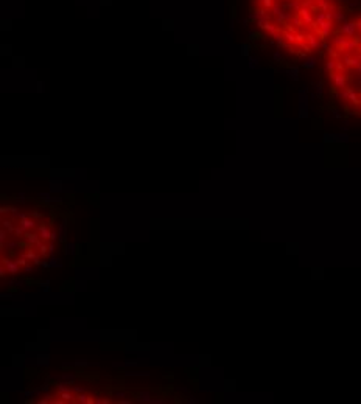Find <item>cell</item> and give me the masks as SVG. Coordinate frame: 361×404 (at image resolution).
Segmentation results:
<instances>
[{
    "mask_svg": "<svg viewBox=\"0 0 361 404\" xmlns=\"http://www.w3.org/2000/svg\"><path fill=\"white\" fill-rule=\"evenodd\" d=\"M339 31L342 36H346L347 39H355V36H356V31H358V25L356 22H344V23H341L339 25Z\"/></svg>",
    "mask_w": 361,
    "mask_h": 404,
    "instance_id": "cell-1",
    "label": "cell"
},
{
    "mask_svg": "<svg viewBox=\"0 0 361 404\" xmlns=\"http://www.w3.org/2000/svg\"><path fill=\"white\" fill-rule=\"evenodd\" d=\"M330 79H332V82H333V87L335 89H339V90H342V89H346L347 86V78H346V75H342V73H335V72H332L330 73Z\"/></svg>",
    "mask_w": 361,
    "mask_h": 404,
    "instance_id": "cell-2",
    "label": "cell"
},
{
    "mask_svg": "<svg viewBox=\"0 0 361 404\" xmlns=\"http://www.w3.org/2000/svg\"><path fill=\"white\" fill-rule=\"evenodd\" d=\"M332 30H333V20H324L318 25V33L322 36V39L329 38Z\"/></svg>",
    "mask_w": 361,
    "mask_h": 404,
    "instance_id": "cell-3",
    "label": "cell"
},
{
    "mask_svg": "<svg viewBox=\"0 0 361 404\" xmlns=\"http://www.w3.org/2000/svg\"><path fill=\"white\" fill-rule=\"evenodd\" d=\"M299 98H301V118H307L308 117V104H307V90H301L299 92Z\"/></svg>",
    "mask_w": 361,
    "mask_h": 404,
    "instance_id": "cell-4",
    "label": "cell"
},
{
    "mask_svg": "<svg viewBox=\"0 0 361 404\" xmlns=\"http://www.w3.org/2000/svg\"><path fill=\"white\" fill-rule=\"evenodd\" d=\"M3 266L6 268L8 274H11V275H17V274L20 272V269H19V263L14 261V260H11V258H3Z\"/></svg>",
    "mask_w": 361,
    "mask_h": 404,
    "instance_id": "cell-5",
    "label": "cell"
},
{
    "mask_svg": "<svg viewBox=\"0 0 361 404\" xmlns=\"http://www.w3.org/2000/svg\"><path fill=\"white\" fill-rule=\"evenodd\" d=\"M299 14H301L302 22H304L305 25H311V23H314V16L311 14V11H310L307 6H302V8H301Z\"/></svg>",
    "mask_w": 361,
    "mask_h": 404,
    "instance_id": "cell-6",
    "label": "cell"
},
{
    "mask_svg": "<svg viewBox=\"0 0 361 404\" xmlns=\"http://www.w3.org/2000/svg\"><path fill=\"white\" fill-rule=\"evenodd\" d=\"M347 20V13L346 11H342V10H336L335 13H333V22L341 25V23H344Z\"/></svg>",
    "mask_w": 361,
    "mask_h": 404,
    "instance_id": "cell-7",
    "label": "cell"
},
{
    "mask_svg": "<svg viewBox=\"0 0 361 404\" xmlns=\"http://www.w3.org/2000/svg\"><path fill=\"white\" fill-rule=\"evenodd\" d=\"M305 39H307V42H308V45H310V48L311 50H316V48H321V42H319V39L316 38L314 34H307L305 36Z\"/></svg>",
    "mask_w": 361,
    "mask_h": 404,
    "instance_id": "cell-8",
    "label": "cell"
},
{
    "mask_svg": "<svg viewBox=\"0 0 361 404\" xmlns=\"http://www.w3.org/2000/svg\"><path fill=\"white\" fill-rule=\"evenodd\" d=\"M19 225H22L25 230L28 232V230H33V228L36 227V221H34L33 218H25V219H20Z\"/></svg>",
    "mask_w": 361,
    "mask_h": 404,
    "instance_id": "cell-9",
    "label": "cell"
},
{
    "mask_svg": "<svg viewBox=\"0 0 361 404\" xmlns=\"http://www.w3.org/2000/svg\"><path fill=\"white\" fill-rule=\"evenodd\" d=\"M39 236L42 238L44 241L50 240V236H51V230H50V227H48L47 224H42V225H39Z\"/></svg>",
    "mask_w": 361,
    "mask_h": 404,
    "instance_id": "cell-10",
    "label": "cell"
},
{
    "mask_svg": "<svg viewBox=\"0 0 361 404\" xmlns=\"http://www.w3.org/2000/svg\"><path fill=\"white\" fill-rule=\"evenodd\" d=\"M347 41H349V39L346 38V36H336V38L333 39V44H335L336 47H338V50L342 51V50H346V44H347Z\"/></svg>",
    "mask_w": 361,
    "mask_h": 404,
    "instance_id": "cell-11",
    "label": "cell"
},
{
    "mask_svg": "<svg viewBox=\"0 0 361 404\" xmlns=\"http://www.w3.org/2000/svg\"><path fill=\"white\" fill-rule=\"evenodd\" d=\"M285 73L288 75V78L293 81H299V67H290L288 70H285Z\"/></svg>",
    "mask_w": 361,
    "mask_h": 404,
    "instance_id": "cell-12",
    "label": "cell"
},
{
    "mask_svg": "<svg viewBox=\"0 0 361 404\" xmlns=\"http://www.w3.org/2000/svg\"><path fill=\"white\" fill-rule=\"evenodd\" d=\"M316 62H318V61H316V58H311V56L310 58H305L304 62H302V67L307 69V70H311V69L316 67Z\"/></svg>",
    "mask_w": 361,
    "mask_h": 404,
    "instance_id": "cell-13",
    "label": "cell"
},
{
    "mask_svg": "<svg viewBox=\"0 0 361 404\" xmlns=\"http://www.w3.org/2000/svg\"><path fill=\"white\" fill-rule=\"evenodd\" d=\"M137 399L139 402H151L153 399H151V393L148 392V390H145V392H140L139 395H137Z\"/></svg>",
    "mask_w": 361,
    "mask_h": 404,
    "instance_id": "cell-14",
    "label": "cell"
},
{
    "mask_svg": "<svg viewBox=\"0 0 361 404\" xmlns=\"http://www.w3.org/2000/svg\"><path fill=\"white\" fill-rule=\"evenodd\" d=\"M23 256H25L26 260H31V261H34L36 264H41V260L38 258V255L34 253V250H33V249H28V250H26V252L23 253Z\"/></svg>",
    "mask_w": 361,
    "mask_h": 404,
    "instance_id": "cell-15",
    "label": "cell"
},
{
    "mask_svg": "<svg viewBox=\"0 0 361 404\" xmlns=\"http://www.w3.org/2000/svg\"><path fill=\"white\" fill-rule=\"evenodd\" d=\"M39 235H34V233H26L25 235V240H26V244L28 246H33V244H38L39 243Z\"/></svg>",
    "mask_w": 361,
    "mask_h": 404,
    "instance_id": "cell-16",
    "label": "cell"
},
{
    "mask_svg": "<svg viewBox=\"0 0 361 404\" xmlns=\"http://www.w3.org/2000/svg\"><path fill=\"white\" fill-rule=\"evenodd\" d=\"M316 6L319 8L321 11H327L330 6V0H316Z\"/></svg>",
    "mask_w": 361,
    "mask_h": 404,
    "instance_id": "cell-17",
    "label": "cell"
},
{
    "mask_svg": "<svg viewBox=\"0 0 361 404\" xmlns=\"http://www.w3.org/2000/svg\"><path fill=\"white\" fill-rule=\"evenodd\" d=\"M358 47H359V45H358V41L356 39H349L347 44H346V50H349V51H353Z\"/></svg>",
    "mask_w": 361,
    "mask_h": 404,
    "instance_id": "cell-18",
    "label": "cell"
},
{
    "mask_svg": "<svg viewBox=\"0 0 361 404\" xmlns=\"http://www.w3.org/2000/svg\"><path fill=\"white\" fill-rule=\"evenodd\" d=\"M59 396L62 398V401H75V399H76V396H75V395H72L70 390H69V392H62V393H59Z\"/></svg>",
    "mask_w": 361,
    "mask_h": 404,
    "instance_id": "cell-19",
    "label": "cell"
},
{
    "mask_svg": "<svg viewBox=\"0 0 361 404\" xmlns=\"http://www.w3.org/2000/svg\"><path fill=\"white\" fill-rule=\"evenodd\" d=\"M336 62H338V61H335V59H329V61L326 62V70H327L329 73L335 72V69H336Z\"/></svg>",
    "mask_w": 361,
    "mask_h": 404,
    "instance_id": "cell-20",
    "label": "cell"
},
{
    "mask_svg": "<svg viewBox=\"0 0 361 404\" xmlns=\"http://www.w3.org/2000/svg\"><path fill=\"white\" fill-rule=\"evenodd\" d=\"M66 228H67V222H66V219L61 222V227H59V240L61 241H64L66 240Z\"/></svg>",
    "mask_w": 361,
    "mask_h": 404,
    "instance_id": "cell-21",
    "label": "cell"
},
{
    "mask_svg": "<svg viewBox=\"0 0 361 404\" xmlns=\"http://www.w3.org/2000/svg\"><path fill=\"white\" fill-rule=\"evenodd\" d=\"M6 236H8V230H5V228H3V230L0 232V246H2V247H5L8 244V238Z\"/></svg>",
    "mask_w": 361,
    "mask_h": 404,
    "instance_id": "cell-22",
    "label": "cell"
},
{
    "mask_svg": "<svg viewBox=\"0 0 361 404\" xmlns=\"http://www.w3.org/2000/svg\"><path fill=\"white\" fill-rule=\"evenodd\" d=\"M314 87H316V96H322L324 95V82L322 81H319V82H316L314 84Z\"/></svg>",
    "mask_w": 361,
    "mask_h": 404,
    "instance_id": "cell-23",
    "label": "cell"
},
{
    "mask_svg": "<svg viewBox=\"0 0 361 404\" xmlns=\"http://www.w3.org/2000/svg\"><path fill=\"white\" fill-rule=\"evenodd\" d=\"M2 224H3V228H5V230H8V233H14V228H16V227H13V222L10 221V219H5Z\"/></svg>",
    "mask_w": 361,
    "mask_h": 404,
    "instance_id": "cell-24",
    "label": "cell"
},
{
    "mask_svg": "<svg viewBox=\"0 0 361 404\" xmlns=\"http://www.w3.org/2000/svg\"><path fill=\"white\" fill-rule=\"evenodd\" d=\"M349 99H350L353 104H359V103H361V99L358 98V95H356L352 89H350V92H349Z\"/></svg>",
    "mask_w": 361,
    "mask_h": 404,
    "instance_id": "cell-25",
    "label": "cell"
},
{
    "mask_svg": "<svg viewBox=\"0 0 361 404\" xmlns=\"http://www.w3.org/2000/svg\"><path fill=\"white\" fill-rule=\"evenodd\" d=\"M56 387H58V390H59V393H62V392H69V390H72V389H70V385H69L67 382H59V384H56Z\"/></svg>",
    "mask_w": 361,
    "mask_h": 404,
    "instance_id": "cell-26",
    "label": "cell"
},
{
    "mask_svg": "<svg viewBox=\"0 0 361 404\" xmlns=\"http://www.w3.org/2000/svg\"><path fill=\"white\" fill-rule=\"evenodd\" d=\"M258 62H260V59L257 56H249V69H255L258 66Z\"/></svg>",
    "mask_w": 361,
    "mask_h": 404,
    "instance_id": "cell-27",
    "label": "cell"
},
{
    "mask_svg": "<svg viewBox=\"0 0 361 404\" xmlns=\"http://www.w3.org/2000/svg\"><path fill=\"white\" fill-rule=\"evenodd\" d=\"M350 66L352 67H361V56H353L352 58V62H350Z\"/></svg>",
    "mask_w": 361,
    "mask_h": 404,
    "instance_id": "cell-28",
    "label": "cell"
},
{
    "mask_svg": "<svg viewBox=\"0 0 361 404\" xmlns=\"http://www.w3.org/2000/svg\"><path fill=\"white\" fill-rule=\"evenodd\" d=\"M48 263H50V268H61V266H62V264L59 263V260L56 258V256H51Z\"/></svg>",
    "mask_w": 361,
    "mask_h": 404,
    "instance_id": "cell-29",
    "label": "cell"
},
{
    "mask_svg": "<svg viewBox=\"0 0 361 404\" xmlns=\"http://www.w3.org/2000/svg\"><path fill=\"white\" fill-rule=\"evenodd\" d=\"M36 246L39 247V253H41V255H45V253H47V250H48V246H47V244H44V243H38Z\"/></svg>",
    "mask_w": 361,
    "mask_h": 404,
    "instance_id": "cell-30",
    "label": "cell"
},
{
    "mask_svg": "<svg viewBox=\"0 0 361 404\" xmlns=\"http://www.w3.org/2000/svg\"><path fill=\"white\" fill-rule=\"evenodd\" d=\"M261 6H263L265 10H271V8L274 6V2L273 0H261Z\"/></svg>",
    "mask_w": 361,
    "mask_h": 404,
    "instance_id": "cell-31",
    "label": "cell"
},
{
    "mask_svg": "<svg viewBox=\"0 0 361 404\" xmlns=\"http://www.w3.org/2000/svg\"><path fill=\"white\" fill-rule=\"evenodd\" d=\"M87 399H89V396H87V395H84V393H78L76 395V401L83 402V404H87Z\"/></svg>",
    "mask_w": 361,
    "mask_h": 404,
    "instance_id": "cell-32",
    "label": "cell"
},
{
    "mask_svg": "<svg viewBox=\"0 0 361 404\" xmlns=\"http://www.w3.org/2000/svg\"><path fill=\"white\" fill-rule=\"evenodd\" d=\"M273 59H274V62H277V64L283 61V58H282V54H280V51H279V50H276V51H274V56H273Z\"/></svg>",
    "mask_w": 361,
    "mask_h": 404,
    "instance_id": "cell-33",
    "label": "cell"
},
{
    "mask_svg": "<svg viewBox=\"0 0 361 404\" xmlns=\"http://www.w3.org/2000/svg\"><path fill=\"white\" fill-rule=\"evenodd\" d=\"M61 190H62V187H61L59 182H51V188H50L51 193H53V191H61Z\"/></svg>",
    "mask_w": 361,
    "mask_h": 404,
    "instance_id": "cell-34",
    "label": "cell"
},
{
    "mask_svg": "<svg viewBox=\"0 0 361 404\" xmlns=\"http://www.w3.org/2000/svg\"><path fill=\"white\" fill-rule=\"evenodd\" d=\"M25 232H26V230H25V228H23L22 225H19V227H16V228H14V235H16V236H22Z\"/></svg>",
    "mask_w": 361,
    "mask_h": 404,
    "instance_id": "cell-35",
    "label": "cell"
},
{
    "mask_svg": "<svg viewBox=\"0 0 361 404\" xmlns=\"http://www.w3.org/2000/svg\"><path fill=\"white\" fill-rule=\"evenodd\" d=\"M283 36H285V38H286L288 41H290V42H296V34H293V33H288V31H285V33H283Z\"/></svg>",
    "mask_w": 361,
    "mask_h": 404,
    "instance_id": "cell-36",
    "label": "cell"
},
{
    "mask_svg": "<svg viewBox=\"0 0 361 404\" xmlns=\"http://www.w3.org/2000/svg\"><path fill=\"white\" fill-rule=\"evenodd\" d=\"M48 286H50V281H48V280H45V281H41V288H42V289H44L45 292H48V291H50V288H48Z\"/></svg>",
    "mask_w": 361,
    "mask_h": 404,
    "instance_id": "cell-37",
    "label": "cell"
},
{
    "mask_svg": "<svg viewBox=\"0 0 361 404\" xmlns=\"http://www.w3.org/2000/svg\"><path fill=\"white\" fill-rule=\"evenodd\" d=\"M347 6H349V10H355L356 6H359V0H355V2H352V0H350V2L347 3Z\"/></svg>",
    "mask_w": 361,
    "mask_h": 404,
    "instance_id": "cell-38",
    "label": "cell"
},
{
    "mask_svg": "<svg viewBox=\"0 0 361 404\" xmlns=\"http://www.w3.org/2000/svg\"><path fill=\"white\" fill-rule=\"evenodd\" d=\"M39 197L42 199V200H45V202H50L51 199H50V193H39Z\"/></svg>",
    "mask_w": 361,
    "mask_h": 404,
    "instance_id": "cell-39",
    "label": "cell"
},
{
    "mask_svg": "<svg viewBox=\"0 0 361 404\" xmlns=\"http://www.w3.org/2000/svg\"><path fill=\"white\" fill-rule=\"evenodd\" d=\"M11 212H16L14 207H2L0 208V213H11Z\"/></svg>",
    "mask_w": 361,
    "mask_h": 404,
    "instance_id": "cell-40",
    "label": "cell"
},
{
    "mask_svg": "<svg viewBox=\"0 0 361 404\" xmlns=\"http://www.w3.org/2000/svg\"><path fill=\"white\" fill-rule=\"evenodd\" d=\"M241 54H243V56H248V54H249V45H246V44L241 45Z\"/></svg>",
    "mask_w": 361,
    "mask_h": 404,
    "instance_id": "cell-41",
    "label": "cell"
},
{
    "mask_svg": "<svg viewBox=\"0 0 361 404\" xmlns=\"http://www.w3.org/2000/svg\"><path fill=\"white\" fill-rule=\"evenodd\" d=\"M126 396H128V393H126V392H122V390L120 392H115V398H120L122 399V398H126Z\"/></svg>",
    "mask_w": 361,
    "mask_h": 404,
    "instance_id": "cell-42",
    "label": "cell"
},
{
    "mask_svg": "<svg viewBox=\"0 0 361 404\" xmlns=\"http://www.w3.org/2000/svg\"><path fill=\"white\" fill-rule=\"evenodd\" d=\"M16 261L19 263V266H25V264H26V261H28V260H26L25 256H20V258H17Z\"/></svg>",
    "mask_w": 361,
    "mask_h": 404,
    "instance_id": "cell-43",
    "label": "cell"
},
{
    "mask_svg": "<svg viewBox=\"0 0 361 404\" xmlns=\"http://www.w3.org/2000/svg\"><path fill=\"white\" fill-rule=\"evenodd\" d=\"M332 112H333V117H335L336 120H341V118H342V117H341V114L338 112V109H332Z\"/></svg>",
    "mask_w": 361,
    "mask_h": 404,
    "instance_id": "cell-44",
    "label": "cell"
},
{
    "mask_svg": "<svg viewBox=\"0 0 361 404\" xmlns=\"http://www.w3.org/2000/svg\"><path fill=\"white\" fill-rule=\"evenodd\" d=\"M23 272H26V274L33 272V266H30V264H25V266H23Z\"/></svg>",
    "mask_w": 361,
    "mask_h": 404,
    "instance_id": "cell-45",
    "label": "cell"
},
{
    "mask_svg": "<svg viewBox=\"0 0 361 404\" xmlns=\"http://www.w3.org/2000/svg\"><path fill=\"white\" fill-rule=\"evenodd\" d=\"M350 62H352V56H350V54H346V56H344V64H346V66H350Z\"/></svg>",
    "mask_w": 361,
    "mask_h": 404,
    "instance_id": "cell-46",
    "label": "cell"
},
{
    "mask_svg": "<svg viewBox=\"0 0 361 404\" xmlns=\"http://www.w3.org/2000/svg\"><path fill=\"white\" fill-rule=\"evenodd\" d=\"M17 246H19L17 243H8L6 244V247H10V250H14V247H17Z\"/></svg>",
    "mask_w": 361,
    "mask_h": 404,
    "instance_id": "cell-47",
    "label": "cell"
},
{
    "mask_svg": "<svg viewBox=\"0 0 361 404\" xmlns=\"http://www.w3.org/2000/svg\"><path fill=\"white\" fill-rule=\"evenodd\" d=\"M5 272H8V271H6L5 266H2V268H0V277H5Z\"/></svg>",
    "mask_w": 361,
    "mask_h": 404,
    "instance_id": "cell-48",
    "label": "cell"
},
{
    "mask_svg": "<svg viewBox=\"0 0 361 404\" xmlns=\"http://www.w3.org/2000/svg\"><path fill=\"white\" fill-rule=\"evenodd\" d=\"M95 402H97V404H104V399H103L101 396H97V398H95Z\"/></svg>",
    "mask_w": 361,
    "mask_h": 404,
    "instance_id": "cell-49",
    "label": "cell"
},
{
    "mask_svg": "<svg viewBox=\"0 0 361 404\" xmlns=\"http://www.w3.org/2000/svg\"><path fill=\"white\" fill-rule=\"evenodd\" d=\"M336 69H338V70H344V64H341V62H336Z\"/></svg>",
    "mask_w": 361,
    "mask_h": 404,
    "instance_id": "cell-50",
    "label": "cell"
},
{
    "mask_svg": "<svg viewBox=\"0 0 361 404\" xmlns=\"http://www.w3.org/2000/svg\"><path fill=\"white\" fill-rule=\"evenodd\" d=\"M73 390H75L76 393H83V392H84V389H83V387H75Z\"/></svg>",
    "mask_w": 361,
    "mask_h": 404,
    "instance_id": "cell-51",
    "label": "cell"
},
{
    "mask_svg": "<svg viewBox=\"0 0 361 404\" xmlns=\"http://www.w3.org/2000/svg\"><path fill=\"white\" fill-rule=\"evenodd\" d=\"M120 404H131V399H120Z\"/></svg>",
    "mask_w": 361,
    "mask_h": 404,
    "instance_id": "cell-52",
    "label": "cell"
},
{
    "mask_svg": "<svg viewBox=\"0 0 361 404\" xmlns=\"http://www.w3.org/2000/svg\"><path fill=\"white\" fill-rule=\"evenodd\" d=\"M50 240H51V241H55V240H56V232H53V230H51V236H50Z\"/></svg>",
    "mask_w": 361,
    "mask_h": 404,
    "instance_id": "cell-53",
    "label": "cell"
},
{
    "mask_svg": "<svg viewBox=\"0 0 361 404\" xmlns=\"http://www.w3.org/2000/svg\"><path fill=\"white\" fill-rule=\"evenodd\" d=\"M34 218H38V219H41V218H44V216H42V215H41L39 212H34Z\"/></svg>",
    "mask_w": 361,
    "mask_h": 404,
    "instance_id": "cell-54",
    "label": "cell"
},
{
    "mask_svg": "<svg viewBox=\"0 0 361 404\" xmlns=\"http://www.w3.org/2000/svg\"><path fill=\"white\" fill-rule=\"evenodd\" d=\"M48 250H50V252H53V250H55V244H53V243H51V244H48Z\"/></svg>",
    "mask_w": 361,
    "mask_h": 404,
    "instance_id": "cell-55",
    "label": "cell"
},
{
    "mask_svg": "<svg viewBox=\"0 0 361 404\" xmlns=\"http://www.w3.org/2000/svg\"><path fill=\"white\" fill-rule=\"evenodd\" d=\"M338 2H339V3H342V5H347V3L350 2V0H338Z\"/></svg>",
    "mask_w": 361,
    "mask_h": 404,
    "instance_id": "cell-56",
    "label": "cell"
},
{
    "mask_svg": "<svg viewBox=\"0 0 361 404\" xmlns=\"http://www.w3.org/2000/svg\"><path fill=\"white\" fill-rule=\"evenodd\" d=\"M356 25H358V30H361V19H359V20L356 22Z\"/></svg>",
    "mask_w": 361,
    "mask_h": 404,
    "instance_id": "cell-57",
    "label": "cell"
},
{
    "mask_svg": "<svg viewBox=\"0 0 361 404\" xmlns=\"http://www.w3.org/2000/svg\"><path fill=\"white\" fill-rule=\"evenodd\" d=\"M282 2H285V3H290V2H293V0H282Z\"/></svg>",
    "mask_w": 361,
    "mask_h": 404,
    "instance_id": "cell-58",
    "label": "cell"
},
{
    "mask_svg": "<svg viewBox=\"0 0 361 404\" xmlns=\"http://www.w3.org/2000/svg\"><path fill=\"white\" fill-rule=\"evenodd\" d=\"M356 50H358V51H359V54H361V45H359V47H358Z\"/></svg>",
    "mask_w": 361,
    "mask_h": 404,
    "instance_id": "cell-59",
    "label": "cell"
},
{
    "mask_svg": "<svg viewBox=\"0 0 361 404\" xmlns=\"http://www.w3.org/2000/svg\"><path fill=\"white\" fill-rule=\"evenodd\" d=\"M359 6H361V0H359Z\"/></svg>",
    "mask_w": 361,
    "mask_h": 404,
    "instance_id": "cell-60",
    "label": "cell"
}]
</instances>
